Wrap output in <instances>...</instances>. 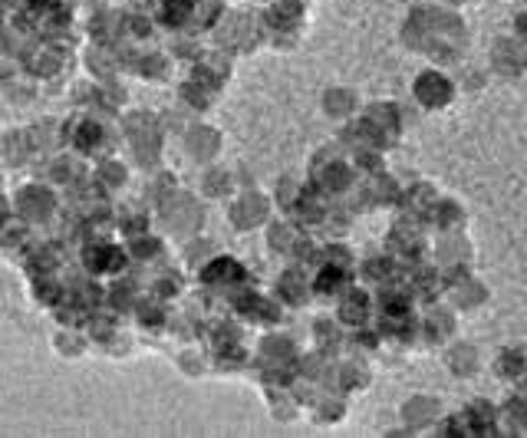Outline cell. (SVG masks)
<instances>
[{
	"label": "cell",
	"mask_w": 527,
	"mask_h": 438,
	"mask_svg": "<svg viewBox=\"0 0 527 438\" xmlns=\"http://www.w3.org/2000/svg\"><path fill=\"white\" fill-rule=\"evenodd\" d=\"M86 257H89V267H96V270H102V267H119L115 248H92Z\"/></svg>",
	"instance_id": "52a82bcc"
},
{
	"label": "cell",
	"mask_w": 527,
	"mask_h": 438,
	"mask_svg": "<svg viewBox=\"0 0 527 438\" xmlns=\"http://www.w3.org/2000/svg\"><path fill=\"white\" fill-rule=\"evenodd\" d=\"M498 369L508 375H517L521 373V352H511V356H504L501 363H498Z\"/></svg>",
	"instance_id": "8fae6325"
},
{
	"label": "cell",
	"mask_w": 527,
	"mask_h": 438,
	"mask_svg": "<svg viewBox=\"0 0 527 438\" xmlns=\"http://www.w3.org/2000/svg\"><path fill=\"white\" fill-rule=\"evenodd\" d=\"M214 132L211 129H195L188 136V149L195 152V155H208V152H214Z\"/></svg>",
	"instance_id": "8992f818"
},
{
	"label": "cell",
	"mask_w": 527,
	"mask_h": 438,
	"mask_svg": "<svg viewBox=\"0 0 527 438\" xmlns=\"http://www.w3.org/2000/svg\"><path fill=\"white\" fill-rule=\"evenodd\" d=\"M20 211H24L30 221H43V218L53 211V198L47 191H40V188H30V191L20 195Z\"/></svg>",
	"instance_id": "7a4b0ae2"
},
{
	"label": "cell",
	"mask_w": 527,
	"mask_h": 438,
	"mask_svg": "<svg viewBox=\"0 0 527 438\" xmlns=\"http://www.w3.org/2000/svg\"><path fill=\"white\" fill-rule=\"evenodd\" d=\"M264 211H267L264 198H257V195H244V198L234 204V225H241V227L257 225V221H264Z\"/></svg>",
	"instance_id": "277c9868"
},
{
	"label": "cell",
	"mask_w": 527,
	"mask_h": 438,
	"mask_svg": "<svg viewBox=\"0 0 527 438\" xmlns=\"http://www.w3.org/2000/svg\"><path fill=\"white\" fill-rule=\"evenodd\" d=\"M129 136H132V145H136V155L142 159V162H152L155 159V152H159V129L149 122V119H132V125H129Z\"/></svg>",
	"instance_id": "6da1fadb"
},
{
	"label": "cell",
	"mask_w": 527,
	"mask_h": 438,
	"mask_svg": "<svg viewBox=\"0 0 527 438\" xmlns=\"http://www.w3.org/2000/svg\"><path fill=\"white\" fill-rule=\"evenodd\" d=\"M234 274H241V267L234 261H218L208 267V280H231Z\"/></svg>",
	"instance_id": "30bf717a"
},
{
	"label": "cell",
	"mask_w": 527,
	"mask_h": 438,
	"mask_svg": "<svg viewBox=\"0 0 527 438\" xmlns=\"http://www.w3.org/2000/svg\"><path fill=\"white\" fill-rule=\"evenodd\" d=\"M392 244L399 248V254L412 257L415 248H419V234H415V231H409V227H402V231H396V234H392Z\"/></svg>",
	"instance_id": "9c48e42d"
},
{
	"label": "cell",
	"mask_w": 527,
	"mask_h": 438,
	"mask_svg": "<svg viewBox=\"0 0 527 438\" xmlns=\"http://www.w3.org/2000/svg\"><path fill=\"white\" fill-rule=\"evenodd\" d=\"M452 218H458V211H455L452 204H441L439 208V225H455Z\"/></svg>",
	"instance_id": "7c38bea8"
},
{
	"label": "cell",
	"mask_w": 527,
	"mask_h": 438,
	"mask_svg": "<svg viewBox=\"0 0 527 438\" xmlns=\"http://www.w3.org/2000/svg\"><path fill=\"white\" fill-rule=\"evenodd\" d=\"M165 221H168V227H172V231H185V227H191L195 221H198V208H195V201L178 198L175 204L165 211Z\"/></svg>",
	"instance_id": "5b68a950"
},
{
	"label": "cell",
	"mask_w": 527,
	"mask_h": 438,
	"mask_svg": "<svg viewBox=\"0 0 527 438\" xmlns=\"http://www.w3.org/2000/svg\"><path fill=\"white\" fill-rule=\"evenodd\" d=\"M339 316L346 320V323H359L366 316V300L363 297H350V300H343V307H339Z\"/></svg>",
	"instance_id": "ba28073f"
},
{
	"label": "cell",
	"mask_w": 527,
	"mask_h": 438,
	"mask_svg": "<svg viewBox=\"0 0 527 438\" xmlns=\"http://www.w3.org/2000/svg\"><path fill=\"white\" fill-rule=\"evenodd\" d=\"M419 405H422V409H409V419H412V422H419V419H428V415H432V402H419Z\"/></svg>",
	"instance_id": "4fadbf2b"
},
{
	"label": "cell",
	"mask_w": 527,
	"mask_h": 438,
	"mask_svg": "<svg viewBox=\"0 0 527 438\" xmlns=\"http://www.w3.org/2000/svg\"><path fill=\"white\" fill-rule=\"evenodd\" d=\"M448 96H452V86L441 79V76L428 73L419 79V99L428 102V106H441V102H448Z\"/></svg>",
	"instance_id": "3957f363"
}]
</instances>
